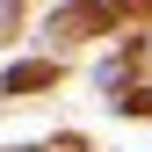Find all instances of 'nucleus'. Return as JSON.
<instances>
[{
	"instance_id": "1",
	"label": "nucleus",
	"mask_w": 152,
	"mask_h": 152,
	"mask_svg": "<svg viewBox=\"0 0 152 152\" xmlns=\"http://www.w3.org/2000/svg\"><path fill=\"white\" fill-rule=\"evenodd\" d=\"M51 80V65H15V72H0V94H15V87H44Z\"/></svg>"
},
{
	"instance_id": "2",
	"label": "nucleus",
	"mask_w": 152,
	"mask_h": 152,
	"mask_svg": "<svg viewBox=\"0 0 152 152\" xmlns=\"http://www.w3.org/2000/svg\"><path fill=\"white\" fill-rule=\"evenodd\" d=\"M15 29V0H0V36H7Z\"/></svg>"
}]
</instances>
